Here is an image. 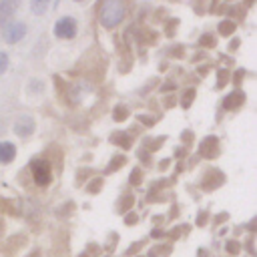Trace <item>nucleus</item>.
<instances>
[{"label": "nucleus", "instance_id": "1", "mask_svg": "<svg viewBox=\"0 0 257 257\" xmlns=\"http://www.w3.org/2000/svg\"><path fill=\"white\" fill-rule=\"evenodd\" d=\"M100 24L106 28H114L124 18V0H104L98 12Z\"/></svg>", "mask_w": 257, "mask_h": 257}, {"label": "nucleus", "instance_id": "2", "mask_svg": "<svg viewBox=\"0 0 257 257\" xmlns=\"http://www.w3.org/2000/svg\"><path fill=\"white\" fill-rule=\"evenodd\" d=\"M54 34L58 38H72L76 34V22L72 18H68V16L60 18L56 22V26H54Z\"/></svg>", "mask_w": 257, "mask_h": 257}, {"label": "nucleus", "instance_id": "3", "mask_svg": "<svg viewBox=\"0 0 257 257\" xmlns=\"http://www.w3.org/2000/svg\"><path fill=\"white\" fill-rule=\"evenodd\" d=\"M24 34H26V26L22 22H12L4 30V40L10 42V44H16V42H20L24 38Z\"/></svg>", "mask_w": 257, "mask_h": 257}, {"label": "nucleus", "instance_id": "4", "mask_svg": "<svg viewBox=\"0 0 257 257\" xmlns=\"http://www.w3.org/2000/svg\"><path fill=\"white\" fill-rule=\"evenodd\" d=\"M32 173H34V181L38 185H46L50 181V167L46 161H34L32 163Z\"/></svg>", "mask_w": 257, "mask_h": 257}, {"label": "nucleus", "instance_id": "5", "mask_svg": "<svg viewBox=\"0 0 257 257\" xmlns=\"http://www.w3.org/2000/svg\"><path fill=\"white\" fill-rule=\"evenodd\" d=\"M34 131V120L30 114H20L16 120H14V133L20 135V137H28L32 135Z\"/></svg>", "mask_w": 257, "mask_h": 257}, {"label": "nucleus", "instance_id": "6", "mask_svg": "<svg viewBox=\"0 0 257 257\" xmlns=\"http://www.w3.org/2000/svg\"><path fill=\"white\" fill-rule=\"evenodd\" d=\"M18 8V0H0V24L8 22Z\"/></svg>", "mask_w": 257, "mask_h": 257}, {"label": "nucleus", "instance_id": "7", "mask_svg": "<svg viewBox=\"0 0 257 257\" xmlns=\"http://www.w3.org/2000/svg\"><path fill=\"white\" fill-rule=\"evenodd\" d=\"M14 155H16V149L12 143H6V141L0 143V163H10Z\"/></svg>", "mask_w": 257, "mask_h": 257}, {"label": "nucleus", "instance_id": "8", "mask_svg": "<svg viewBox=\"0 0 257 257\" xmlns=\"http://www.w3.org/2000/svg\"><path fill=\"white\" fill-rule=\"evenodd\" d=\"M48 4H50V0H32L30 2V8H32V12L34 14H44L46 10H48Z\"/></svg>", "mask_w": 257, "mask_h": 257}, {"label": "nucleus", "instance_id": "9", "mask_svg": "<svg viewBox=\"0 0 257 257\" xmlns=\"http://www.w3.org/2000/svg\"><path fill=\"white\" fill-rule=\"evenodd\" d=\"M6 68H8V56L6 52H0V74H4Z\"/></svg>", "mask_w": 257, "mask_h": 257}, {"label": "nucleus", "instance_id": "10", "mask_svg": "<svg viewBox=\"0 0 257 257\" xmlns=\"http://www.w3.org/2000/svg\"><path fill=\"white\" fill-rule=\"evenodd\" d=\"M233 98L231 100H225V106H233V102H237V100H243V94H239V92H235V94H231Z\"/></svg>", "mask_w": 257, "mask_h": 257}]
</instances>
